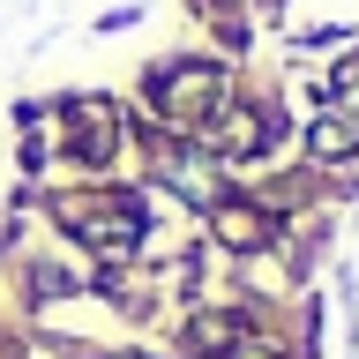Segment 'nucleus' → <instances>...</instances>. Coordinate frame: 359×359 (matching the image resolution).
<instances>
[{"label": "nucleus", "instance_id": "obj_1", "mask_svg": "<svg viewBox=\"0 0 359 359\" xmlns=\"http://www.w3.org/2000/svg\"><path fill=\"white\" fill-rule=\"evenodd\" d=\"M224 105V75L217 67H180L172 83H165V112H172V120H210V112Z\"/></svg>", "mask_w": 359, "mask_h": 359}, {"label": "nucleus", "instance_id": "obj_2", "mask_svg": "<svg viewBox=\"0 0 359 359\" xmlns=\"http://www.w3.org/2000/svg\"><path fill=\"white\" fill-rule=\"evenodd\" d=\"M217 240L224 247H262L269 240V217L247 210V202H217Z\"/></svg>", "mask_w": 359, "mask_h": 359}, {"label": "nucleus", "instance_id": "obj_3", "mask_svg": "<svg viewBox=\"0 0 359 359\" xmlns=\"http://www.w3.org/2000/svg\"><path fill=\"white\" fill-rule=\"evenodd\" d=\"M269 142H277V112H232V120H224V150L255 157V150H269Z\"/></svg>", "mask_w": 359, "mask_h": 359}, {"label": "nucleus", "instance_id": "obj_4", "mask_svg": "<svg viewBox=\"0 0 359 359\" xmlns=\"http://www.w3.org/2000/svg\"><path fill=\"white\" fill-rule=\"evenodd\" d=\"M187 337H195V352H224V337H240V314H202L187 322Z\"/></svg>", "mask_w": 359, "mask_h": 359}, {"label": "nucleus", "instance_id": "obj_5", "mask_svg": "<svg viewBox=\"0 0 359 359\" xmlns=\"http://www.w3.org/2000/svg\"><path fill=\"white\" fill-rule=\"evenodd\" d=\"M112 359H150V352H112Z\"/></svg>", "mask_w": 359, "mask_h": 359}, {"label": "nucleus", "instance_id": "obj_6", "mask_svg": "<svg viewBox=\"0 0 359 359\" xmlns=\"http://www.w3.org/2000/svg\"><path fill=\"white\" fill-rule=\"evenodd\" d=\"M232 359H262V352H232Z\"/></svg>", "mask_w": 359, "mask_h": 359}]
</instances>
